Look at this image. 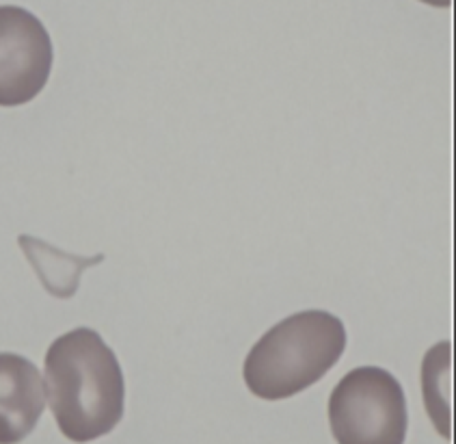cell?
Segmentation results:
<instances>
[{
	"label": "cell",
	"mask_w": 456,
	"mask_h": 444,
	"mask_svg": "<svg viewBox=\"0 0 456 444\" xmlns=\"http://www.w3.org/2000/svg\"><path fill=\"white\" fill-rule=\"evenodd\" d=\"M452 347L450 343L435 345L422 364L424 405L435 430L446 440L452 438Z\"/></svg>",
	"instance_id": "cell-7"
},
{
	"label": "cell",
	"mask_w": 456,
	"mask_h": 444,
	"mask_svg": "<svg viewBox=\"0 0 456 444\" xmlns=\"http://www.w3.org/2000/svg\"><path fill=\"white\" fill-rule=\"evenodd\" d=\"M45 399L61 434L76 444L111 434L123 416L125 384L115 351L91 327H76L45 351Z\"/></svg>",
	"instance_id": "cell-1"
},
{
	"label": "cell",
	"mask_w": 456,
	"mask_h": 444,
	"mask_svg": "<svg viewBox=\"0 0 456 444\" xmlns=\"http://www.w3.org/2000/svg\"><path fill=\"white\" fill-rule=\"evenodd\" d=\"M329 425L338 444H404L408 412L400 381L379 366L346 373L329 399Z\"/></svg>",
	"instance_id": "cell-3"
},
{
	"label": "cell",
	"mask_w": 456,
	"mask_h": 444,
	"mask_svg": "<svg viewBox=\"0 0 456 444\" xmlns=\"http://www.w3.org/2000/svg\"><path fill=\"white\" fill-rule=\"evenodd\" d=\"M18 243L30 267L35 269L37 278L41 280L43 288L48 290L52 297H59V299L74 297L78 284H81L83 271L93 265H100L104 260V254L91 256V258L65 254L59 248H54V245L45 243L41 239H35V236H28V234H20Z\"/></svg>",
	"instance_id": "cell-6"
},
{
	"label": "cell",
	"mask_w": 456,
	"mask_h": 444,
	"mask_svg": "<svg viewBox=\"0 0 456 444\" xmlns=\"http://www.w3.org/2000/svg\"><path fill=\"white\" fill-rule=\"evenodd\" d=\"M52 39L24 7H0V106L35 100L52 72Z\"/></svg>",
	"instance_id": "cell-4"
},
{
	"label": "cell",
	"mask_w": 456,
	"mask_h": 444,
	"mask_svg": "<svg viewBox=\"0 0 456 444\" xmlns=\"http://www.w3.org/2000/svg\"><path fill=\"white\" fill-rule=\"evenodd\" d=\"M45 410V386L37 366L18 354H0V444H20Z\"/></svg>",
	"instance_id": "cell-5"
},
{
	"label": "cell",
	"mask_w": 456,
	"mask_h": 444,
	"mask_svg": "<svg viewBox=\"0 0 456 444\" xmlns=\"http://www.w3.org/2000/svg\"><path fill=\"white\" fill-rule=\"evenodd\" d=\"M346 349L342 319L324 310L296 312L251 347L242 366L247 388L264 401L307 390L340 362Z\"/></svg>",
	"instance_id": "cell-2"
},
{
	"label": "cell",
	"mask_w": 456,
	"mask_h": 444,
	"mask_svg": "<svg viewBox=\"0 0 456 444\" xmlns=\"http://www.w3.org/2000/svg\"><path fill=\"white\" fill-rule=\"evenodd\" d=\"M419 3L428 5V7H437V9H448L452 5V0H419Z\"/></svg>",
	"instance_id": "cell-8"
}]
</instances>
